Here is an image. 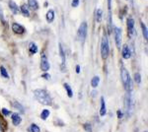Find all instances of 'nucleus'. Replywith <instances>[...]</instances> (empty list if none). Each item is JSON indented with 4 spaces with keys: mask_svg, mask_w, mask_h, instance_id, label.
<instances>
[{
    "mask_svg": "<svg viewBox=\"0 0 148 132\" xmlns=\"http://www.w3.org/2000/svg\"><path fill=\"white\" fill-rule=\"evenodd\" d=\"M34 96L36 98V100L43 106H50L52 103L50 96L46 90H42V89L36 90L34 92Z\"/></svg>",
    "mask_w": 148,
    "mask_h": 132,
    "instance_id": "obj_1",
    "label": "nucleus"
},
{
    "mask_svg": "<svg viewBox=\"0 0 148 132\" xmlns=\"http://www.w3.org/2000/svg\"><path fill=\"white\" fill-rule=\"evenodd\" d=\"M121 75H122V80H123V83L124 88H125L128 92H130V91H131V87H132V85H131V80H130V76H129L128 71H127L124 67H122V69H121Z\"/></svg>",
    "mask_w": 148,
    "mask_h": 132,
    "instance_id": "obj_2",
    "label": "nucleus"
},
{
    "mask_svg": "<svg viewBox=\"0 0 148 132\" xmlns=\"http://www.w3.org/2000/svg\"><path fill=\"white\" fill-rule=\"evenodd\" d=\"M110 53V46H109V41L106 35L103 36L102 38V44H101V55L103 59L108 58Z\"/></svg>",
    "mask_w": 148,
    "mask_h": 132,
    "instance_id": "obj_3",
    "label": "nucleus"
},
{
    "mask_svg": "<svg viewBox=\"0 0 148 132\" xmlns=\"http://www.w3.org/2000/svg\"><path fill=\"white\" fill-rule=\"evenodd\" d=\"M87 30H88V27H87V23L86 22H82L79 29H78V38L81 42H84L86 37H87Z\"/></svg>",
    "mask_w": 148,
    "mask_h": 132,
    "instance_id": "obj_4",
    "label": "nucleus"
},
{
    "mask_svg": "<svg viewBox=\"0 0 148 132\" xmlns=\"http://www.w3.org/2000/svg\"><path fill=\"white\" fill-rule=\"evenodd\" d=\"M49 68H50L49 62V60H48L46 54L44 53V54H42V56H41V69H42L43 71L47 72L48 70H49Z\"/></svg>",
    "mask_w": 148,
    "mask_h": 132,
    "instance_id": "obj_5",
    "label": "nucleus"
},
{
    "mask_svg": "<svg viewBox=\"0 0 148 132\" xmlns=\"http://www.w3.org/2000/svg\"><path fill=\"white\" fill-rule=\"evenodd\" d=\"M115 40H116V44L119 49H121V44H122V30L120 28H115Z\"/></svg>",
    "mask_w": 148,
    "mask_h": 132,
    "instance_id": "obj_6",
    "label": "nucleus"
},
{
    "mask_svg": "<svg viewBox=\"0 0 148 132\" xmlns=\"http://www.w3.org/2000/svg\"><path fill=\"white\" fill-rule=\"evenodd\" d=\"M127 32L129 38H132L134 35V20L131 17H128L127 19Z\"/></svg>",
    "mask_w": 148,
    "mask_h": 132,
    "instance_id": "obj_7",
    "label": "nucleus"
},
{
    "mask_svg": "<svg viewBox=\"0 0 148 132\" xmlns=\"http://www.w3.org/2000/svg\"><path fill=\"white\" fill-rule=\"evenodd\" d=\"M12 30H13V32L15 33V34H18V35H22L25 33V28L22 25L18 24V23H13L12 24Z\"/></svg>",
    "mask_w": 148,
    "mask_h": 132,
    "instance_id": "obj_8",
    "label": "nucleus"
},
{
    "mask_svg": "<svg viewBox=\"0 0 148 132\" xmlns=\"http://www.w3.org/2000/svg\"><path fill=\"white\" fill-rule=\"evenodd\" d=\"M11 119H12V123L15 125V126H18L21 124L22 122V117L20 116L19 113H11Z\"/></svg>",
    "mask_w": 148,
    "mask_h": 132,
    "instance_id": "obj_9",
    "label": "nucleus"
},
{
    "mask_svg": "<svg viewBox=\"0 0 148 132\" xmlns=\"http://www.w3.org/2000/svg\"><path fill=\"white\" fill-rule=\"evenodd\" d=\"M122 54H123V57L124 59H129V58H130L131 53H130V49H129V47L127 46V44H124V45L123 46Z\"/></svg>",
    "mask_w": 148,
    "mask_h": 132,
    "instance_id": "obj_10",
    "label": "nucleus"
},
{
    "mask_svg": "<svg viewBox=\"0 0 148 132\" xmlns=\"http://www.w3.org/2000/svg\"><path fill=\"white\" fill-rule=\"evenodd\" d=\"M9 8H10V10L12 11V13L13 14H18L19 13V11H20V9H19V7H18V5L13 1V0H9Z\"/></svg>",
    "mask_w": 148,
    "mask_h": 132,
    "instance_id": "obj_11",
    "label": "nucleus"
},
{
    "mask_svg": "<svg viewBox=\"0 0 148 132\" xmlns=\"http://www.w3.org/2000/svg\"><path fill=\"white\" fill-rule=\"evenodd\" d=\"M59 54L61 57V70L64 71V66H65V54H64V50L61 46V44H59Z\"/></svg>",
    "mask_w": 148,
    "mask_h": 132,
    "instance_id": "obj_12",
    "label": "nucleus"
},
{
    "mask_svg": "<svg viewBox=\"0 0 148 132\" xmlns=\"http://www.w3.org/2000/svg\"><path fill=\"white\" fill-rule=\"evenodd\" d=\"M106 113H107V107H106V103H105L104 98H102V99H101V109H100V115H101V116H104Z\"/></svg>",
    "mask_w": 148,
    "mask_h": 132,
    "instance_id": "obj_13",
    "label": "nucleus"
},
{
    "mask_svg": "<svg viewBox=\"0 0 148 132\" xmlns=\"http://www.w3.org/2000/svg\"><path fill=\"white\" fill-rule=\"evenodd\" d=\"M53 20H54V12H53V10L50 9L47 13V21H48V23H52Z\"/></svg>",
    "mask_w": 148,
    "mask_h": 132,
    "instance_id": "obj_14",
    "label": "nucleus"
},
{
    "mask_svg": "<svg viewBox=\"0 0 148 132\" xmlns=\"http://www.w3.org/2000/svg\"><path fill=\"white\" fill-rule=\"evenodd\" d=\"M20 10H21V13H22L25 17H29V16H30V11H29L28 5H26V4L22 5L21 8H20Z\"/></svg>",
    "mask_w": 148,
    "mask_h": 132,
    "instance_id": "obj_15",
    "label": "nucleus"
},
{
    "mask_svg": "<svg viewBox=\"0 0 148 132\" xmlns=\"http://www.w3.org/2000/svg\"><path fill=\"white\" fill-rule=\"evenodd\" d=\"M99 83H100V77L99 76H94L91 80V86L93 88H97L99 86Z\"/></svg>",
    "mask_w": 148,
    "mask_h": 132,
    "instance_id": "obj_16",
    "label": "nucleus"
},
{
    "mask_svg": "<svg viewBox=\"0 0 148 132\" xmlns=\"http://www.w3.org/2000/svg\"><path fill=\"white\" fill-rule=\"evenodd\" d=\"M28 3H29V6L34 10H37L39 8V4L37 0H28Z\"/></svg>",
    "mask_w": 148,
    "mask_h": 132,
    "instance_id": "obj_17",
    "label": "nucleus"
},
{
    "mask_svg": "<svg viewBox=\"0 0 148 132\" xmlns=\"http://www.w3.org/2000/svg\"><path fill=\"white\" fill-rule=\"evenodd\" d=\"M29 50H30L31 53L35 54V53L38 52V46H37V44H34V43H30V44H29Z\"/></svg>",
    "mask_w": 148,
    "mask_h": 132,
    "instance_id": "obj_18",
    "label": "nucleus"
},
{
    "mask_svg": "<svg viewBox=\"0 0 148 132\" xmlns=\"http://www.w3.org/2000/svg\"><path fill=\"white\" fill-rule=\"evenodd\" d=\"M29 131H30V132H41V129H40V127L37 125V124L32 123V124L30 125V127H29Z\"/></svg>",
    "mask_w": 148,
    "mask_h": 132,
    "instance_id": "obj_19",
    "label": "nucleus"
},
{
    "mask_svg": "<svg viewBox=\"0 0 148 132\" xmlns=\"http://www.w3.org/2000/svg\"><path fill=\"white\" fill-rule=\"evenodd\" d=\"M13 107L15 108V109H17L20 112H24L25 111V110H24V108H23V106L20 104V103H18V102H13Z\"/></svg>",
    "mask_w": 148,
    "mask_h": 132,
    "instance_id": "obj_20",
    "label": "nucleus"
},
{
    "mask_svg": "<svg viewBox=\"0 0 148 132\" xmlns=\"http://www.w3.org/2000/svg\"><path fill=\"white\" fill-rule=\"evenodd\" d=\"M64 88H65V90H66V92H67L68 97H69V98H72V97H73V91H72L71 87H70L67 83H65V84H64Z\"/></svg>",
    "mask_w": 148,
    "mask_h": 132,
    "instance_id": "obj_21",
    "label": "nucleus"
},
{
    "mask_svg": "<svg viewBox=\"0 0 148 132\" xmlns=\"http://www.w3.org/2000/svg\"><path fill=\"white\" fill-rule=\"evenodd\" d=\"M49 110H44L43 111H42V113H41V118L43 119V120H47L48 119V117L49 116Z\"/></svg>",
    "mask_w": 148,
    "mask_h": 132,
    "instance_id": "obj_22",
    "label": "nucleus"
},
{
    "mask_svg": "<svg viewBox=\"0 0 148 132\" xmlns=\"http://www.w3.org/2000/svg\"><path fill=\"white\" fill-rule=\"evenodd\" d=\"M141 29H142V34H143V37H144V40L145 41H147L148 40V33H147V28H146V26L143 24V23H141Z\"/></svg>",
    "mask_w": 148,
    "mask_h": 132,
    "instance_id": "obj_23",
    "label": "nucleus"
},
{
    "mask_svg": "<svg viewBox=\"0 0 148 132\" xmlns=\"http://www.w3.org/2000/svg\"><path fill=\"white\" fill-rule=\"evenodd\" d=\"M0 73H1V76L4 77V78H9V75H8V72L7 70L5 69L4 66H0Z\"/></svg>",
    "mask_w": 148,
    "mask_h": 132,
    "instance_id": "obj_24",
    "label": "nucleus"
},
{
    "mask_svg": "<svg viewBox=\"0 0 148 132\" xmlns=\"http://www.w3.org/2000/svg\"><path fill=\"white\" fill-rule=\"evenodd\" d=\"M102 14H103V11L101 9H97L96 10V21L98 23H100L101 20H102Z\"/></svg>",
    "mask_w": 148,
    "mask_h": 132,
    "instance_id": "obj_25",
    "label": "nucleus"
},
{
    "mask_svg": "<svg viewBox=\"0 0 148 132\" xmlns=\"http://www.w3.org/2000/svg\"><path fill=\"white\" fill-rule=\"evenodd\" d=\"M83 127H84V129H85L86 132H92V125L90 123H85L83 125Z\"/></svg>",
    "mask_w": 148,
    "mask_h": 132,
    "instance_id": "obj_26",
    "label": "nucleus"
},
{
    "mask_svg": "<svg viewBox=\"0 0 148 132\" xmlns=\"http://www.w3.org/2000/svg\"><path fill=\"white\" fill-rule=\"evenodd\" d=\"M134 80H135V82H136L137 84H140V82H141V76H140L139 73H135V75H134Z\"/></svg>",
    "mask_w": 148,
    "mask_h": 132,
    "instance_id": "obj_27",
    "label": "nucleus"
},
{
    "mask_svg": "<svg viewBox=\"0 0 148 132\" xmlns=\"http://www.w3.org/2000/svg\"><path fill=\"white\" fill-rule=\"evenodd\" d=\"M1 112H2V114H3V115H5V116H8V115H10V114L12 113V112H11L10 110H8L7 109H2Z\"/></svg>",
    "mask_w": 148,
    "mask_h": 132,
    "instance_id": "obj_28",
    "label": "nucleus"
},
{
    "mask_svg": "<svg viewBox=\"0 0 148 132\" xmlns=\"http://www.w3.org/2000/svg\"><path fill=\"white\" fill-rule=\"evenodd\" d=\"M72 7H77L79 5V0H72Z\"/></svg>",
    "mask_w": 148,
    "mask_h": 132,
    "instance_id": "obj_29",
    "label": "nucleus"
},
{
    "mask_svg": "<svg viewBox=\"0 0 148 132\" xmlns=\"http://www.w3.org/2000/svg\"><path fill=\"white\" fill-rule=\"evenodd\" d=\"M117 113H118V118H119V119H122V118L123 117V111H122L121 110H119Z\"/></svg>",
    "mask_w": 148,
    "mask_h": 132,
    "instance_id": "obj_30",
    "label": "nucleus"
},
{
    "mask_svg": "<svg viewBox=\"0 0 148 132\" xmlns=\"http://www.w3.org/2000/svg\"><path fill=\"white\" fill-rule=\"evenodd\" d=\"M42 77H43V78H46V79H48V80H49V79H50V76H49V74H48V73L43 74V75H42Z\"/></svg>",
    "mask_w": 148,
    "mask_h": 132,
    "instance_id": "obj_31",
    "label": "nucleus"
},
{
    "mask_svg": "<svg viewBox=\"0 0 148 132\" xmlns=\"http://www.w3.org/2000/svg\"><path fill=\"white\" fill-rule=\"evenodd\" d=\"M111 6H112V0H108V8L111 10Z\"/></svg>",
    "mask_w": 148,
    "mask_h": 132,
    "instance_id": "obj_32",
    "label": "nucleus"
},
{
    "mask_svg": "<svg viewBox=\"0 0 148 132\" xmlns=\"http://www.w3.org/2000/svg\"><path fill=\"white\" fill-rule=\"evenodd\" d=\"M76 73H80V66L79 65L76 66Z\"/></svg>",
    "mask_w": 148,
    "mask_h": 132,
    "instance_id": "obj_33",
    "label": "nucleus"
}]
</instances>
